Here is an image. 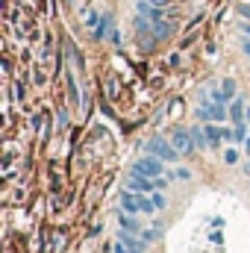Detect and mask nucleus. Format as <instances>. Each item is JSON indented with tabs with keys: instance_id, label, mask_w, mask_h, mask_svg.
Here are the masks:
<instances>
[{
	"instance_id": "obj_17",
	"label": "nucleus",
	"mask_w": 250,
	"mask_h": 253,
	"mask_svg": "<svg viewBox=\"0 0 250 253\" xmlns=\"http://www.w3.org/2000/svg\"><path fill=\"white\" fill-rule=\"evenodd\" d=\"M212 100L215 103H230V97L224 94V88H212Z\"/></svg>"
},
{
	"instance_id": "obj_5",
	"label": "nucleus",
	"mask_w": 250,
	"mask_h": 253,
	"mask_svg": "<svg viewBox=\"0 0 250 253\" xmlns=\"http://www.w3.org/2000/svg\"><path fill=\"white\" fill-rule=\"evenodd\" d=\"M171 144L186 156V153H191V150H197L194 147V138H191V129H183V126H177L174 132H171Z\"/></svg>"
},
{
	"instance_id": "obj_18",
	"label": "nucleus",
	"mask_w": 250,
	"mask_h": 253,
	"mask_svg": "<svg viewBox=\"0 0 250 253\" xmlns=\"http://www.w3.org/2000/svg\"><path fill=\"white\" fill-rule=\"evenodd\" d=\"M159 236H162V233H159V227H156V230H147V233H141V239H144L147 245H150V242H156Z\"/></svg>"
},
{
	"instance_id": "obj_25",
	"label": "nucleus",
	"mask_w": 250,
	"mask_h": 253,
	"mask_svg": "<svg viewBox=\"0 0 250 253\" xmlns=\"http://www.w3.org/2000/svg\"><path fill=\"white\" fill-rule=\"evenodd\" d=\"M248 124H250V106H248Z\"/></svg>"
},
{
	"instance_id": "obj_2",
	"label": "nucleus",
	"mask_w": 250,
	"mask_h": 253,
	"mask_svg": "<svg viewBox=\"0 0 250 253\" xmlns=\"http://www.w3.org/2000/svg\"><path fill=\"white\" fill-rule=\"evenodd\" d=\"M132 171H138V174H144V177L156 180V177H162V174H165V165H162V159H159V156L147 153V156H138V159H135Z\"/></svg>"
},
{
	"instance_id": "obj_1",
	"label": "nucleus",
	"mask_w": 250,
	"mask_h": 253,
	"mask_svg": "<svg viewBox=\"0 0 250 253\" xmlns=\"http://www.w3.org/2000/svg\"><path fill=\"white\" fill-rule=\"evenodd\" d=\"M147 153H153V156H159L162 162H177L183 153L171 144V138H162V135H153L150 141H147Z\"/></svg>"
},
{
	"instance_id": "obj_7",
	"label": "nucleus",
	"mask_w": 250,
	"mask_h": 253,
	"mask_svg": "<svg viewBox=\"0 0 250 253\" xmlns=\"http://www.w3.org/2000/svg\"><path fill=\"white\" fill-rule=\"evenodd\" d=\"M230 121L233 124H245L248 121V103H245V97H233L230 100Z\"/></svg>"
},
{
	"instance_id": "obj_10",
	"label": "nucleus",
	"mask_w": 250,
	"mask_h": 253,
	"mask_svg": "<svg viewBox=\"0 0 250 253\" xmlns=\"http://www.w3.org/2000/svg\"><path fill=\"white\" fill-rule=\"evenodd\" d=\"M118 224H121V230H129V233H138V236H141V224H138L129 212H124V209L118 212Z\"/></svg>"
},
{
	"instance_id": "obj_22",
	"label": "nucleus",
	"mask_w": 250,
	"mask_h": 253,
	"mask_svg": "<svg viewBox=\"0 0 250 253\" xmlns=\"http://www.w3.org/2000/svg\"><path fill=\"white\" fill-rule=\"evenodd\" d=\"M242 50H245V53H248V56H250V36H248V39H245V42H242Z\"/></svg>"
},
{
	"instance_id": "obj_11",
	"label": "nucleus",
	"mask_w": 250,
	"mask_h": 253,
	"mask_svg": "<svg viewBox=\"0 0 250 253\" xmlns=\"http://www.w3.org/2000/svg\"><path fill=\"white\" fill-rule=\"evenodd\" d=\"M191 129V138H194V147L197 150H206L209 147V138H206V129L203 126H188Z\"/></svg>"
},
{
	"instance_id": "obj_6",
	"label": "nucleus",
	"mask_w": 250,
	"mask_h": 253,
	"mask_svg": "<svg viewBox=\"0 0 250 253\" xmlns=\"http://www.w3.org/2000/svg\"><path fill=\"white\" fill-rule=\"evenodd\" d=\"M135 12H138L141 18H147L150 24H159V21L165 18V12H162V6H153L150 0H138V6H135Z\"/></svg>"
},
{
	"instance_id": "obj_16",
	"label": "nucleus",
	"mask_w": 250,
	"mask_h": 253,
	"mask_svg": "<svg viewBox=\"0 0 250 253\" xmlns=\"http://www.w3.org/2000/svg\"><path fill=\"white\" fill-rule=\"evenodd\" d=\"M221 88H224V94H227L230 100L236 97V83H233V80H224V83H221Z\"/></svg>"
},
{
	"instance_id": "obj_9",
	"label": "nucleus",
	"mask_w": 250,
	"mask_h": 253,
	"mask_svg": "<svg viewBox=\"0 0 250 253\" xmlns=\"http://www.w3.org/2000/svg\"><path fill=\"white\" fill-rule=\"evenodd\" d=\"M203 129H206V138H209V147H212V150H218V147H221V141H224V129H221V126L215 124V121H209V124L203 126Z\"/></svg>"
},
{
	"instance_id": "obj_12",
	"label": "nucleus",
	"mask_w": 250,
	"mask_h": 253,
	"mask_svg": "<svg viewBox=\"0 0 250 253\" xmlns=\"http://www.w3.org/2000/svg\"><path fill=\"white\" fill-rule=\"evenodd\" d=\"M68 97H71V106H80V91H77L74 74H68Z\"/></svg>"
},
{
	"instance_id": "obj_4",
	"label": "nucleus",
	"mask_w": 250,
	"mask_h": 253,
	"mask_svg": "<svg viewBox=\"0 0 250 253\" xmlns=\"http://www.w3.org/2000/svg\"><path fill=\"white\" fill-rule=\"evenodd\" d=\"M126 189L138 191V194H153V191H156V183H153L150 177H144V174L132 171V174H126Z\"/></svg>"
},
{
	"instance_id": "obj_21",
	"label": "nucleus",
	"mask_w": 250,
	"mask_h": 253,
	"mask_svg": "<svg viewBox=\"0 0 250 253\" xmlns=\"http://www.w3.org/2000/svg\"><path fill=\"white\" fill-rule=\"evenodd\" d=\"M109 42H112V44H121V33H118V30H112V36H109Z\"/></svg>"
},
{
	"instance_id": "obj_14",
	"label": "nucleus",
	"mask_w": 250,
	"mask_h": 253,
	"mask_svg": "<svg viewBox=\"0 0 250 253\" xmlns=\"http://www.w3.org/2000/svg\"><path fill=\"white\" fill-rule=\"evenodd\" d=\"M239 159H242V153H239V144H236V147H230V150H224V162H227V165H236Z\"/></svg>"
},
{
	"instance_id": "obj_19",
	"label": "nucleus",
	"mask_w": 250,
	"mask_h": 253,
	"mask_svg": "<svg viewBox=\"0 0 250 253\" xmlns=\"http://www.w3.org/2000/svg\"><path fill=\"white\" fill-rule=\"evenodd\" d=\"M236 12H239L245 21H250V3H239V6H236Z\"/></svg>"
},
{
	"instance_id": "obj_24",
	"label": "nucleus",
	"mask_w": 250,
	"mask_h": 253,
	"mask_svg": "<svg viewBox=\"0 0 250 253\" xmlns=\"http://www.w3.org/2000/svg\"><path fill=\"white\" fill-rule=\"evenodd\" d=\"M150 3H153V6H165L168 0H150Z\"/></svg>"
},
{
	"instance_id": "obj_23",
	"label": "nucleus",
	"mask_w": 250,
	"mask_h": 253,
	"mask_svg": "<svg viewBox=\"0 0 250 253\" xmlns=\"http://www.w3.org/2000/svg\"><path fill=\"white\" fill-rule=\"evenodd\" d=\"M242 33H245V36H250V21L245 24V27H242Z\"/></svg>"
},
{
	"instance_id": "obj_15",
	"label": "nucleus",
	"mask_w": 250,
	"mask_h": 253,
	"mask_svg": "<svg viewBox=\"0 0 250 253\" xmlns=\"http://www.w3.org/2000/svg\"><path fill=\"white\" fill-rule=\"evenodd\" d=\"M150 197H153V206H156V209H165V206H168V200H165V194H162L159 189L153 191Z\"/></svg>"
},
{
	"instance_id": "obj_13",
	"label": "nucleus",
	"mask_w": 250,
	"mask_h": 253,
	"mask_svg": "<svg viewBox=\"0 0 250 253\" xmlns=\"http://www.w3.org/2000/svg\"><path fill=\"white\" fill-rule=\"evenodd\" d=\"M109 24H112V15H103V18H100V24L94 27V39H103V36H106V30H109Z\"/></svg>"
},
{
	"instance_id": "obj_20",
	"label": "nucleus",
	"mask_w": 250,
	"mask_h": 253,
	"mask_svg": "<svg viewBox=\"0 0 250 253\" xmlns=\"http://www.w3.org/2000/svg\"><path fill=\"white\" fill-rule=\"evenodd\" d=\"M174 180H191V171L188 168H177L174 171Z\"/></svg>"
},
{
	"instance_id": "obj_8",
	"label": "nucleus",
	"mask_w": 250,
	"mask_h": 253,
	"mask_svg": "<svg viewBox=\"0 0 250 253\" xmlns=\"http://www.w3.org/2000/svg\"><path fill=\"white\" fill-rule=\"evenodd\" d=\"M121 209H124V212H129V215L141 212V206H138V191H129V189L121 191Z\"/></svg>"
},
{
	"instance_id": "obj_3",
	"label": "nucleus",
	"mask_w": 250,
	"mask_h": 253,
	"mask_svg": "<svg viewBox=\"0 0 250 253\" xmlns=\"http://www.w3.org/2000/svg\"><path fill=\"white\" fill-rule=\"evenodd\" d=\"M197 118L200 121H215V124H221V121H227L230 118V103H206L203 100V106L197 109Z\"/></svg>"
}]
</instances>
